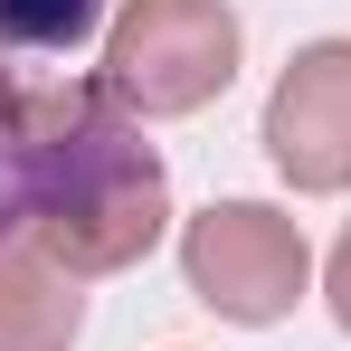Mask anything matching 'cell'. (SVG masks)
<instances>
[{"label": "cell", "mask_w": 351, "mask_h": 351, "mask_svg": "<svg viewBox=\"0 0 351 351\" xmlns=\"http://www.w3.org/2000/svg\"><path fill=\"white\" fill-rule=\"evenodd\" d=\"M10 219L38 237L66 276H123L171 228V180H162V152L133 133V114L105 105L76 133L19 152V209Z\"/></svg>", "instance_id": "cell-1"}, {"label": "cell", "mask_w": 351, "mask_h": 351, "mask_svg": "<svg viewBox=\"0 0 351 351\" xmlns=\"http://www.w3.org/2000/svg\"><path fill=\"white\" fill-rule=\"evenodd\" d=\"M237 58H247V29H237L228 0H123L114 29H105V95H114L133 123H171L199 114L237 86Z\"/></svg>", "instance_id": "cell-2"}, {"label": "cell", "mask_w": 351, "mask_h": 351, "mask_svg": "<svg viewBox=\"0 0 351 351\" xmlns=\"http://www.w3.org/2000/svg\"><path fill=\"white\" fill-rule=\"evenodd\" d=\"M180 276H190V294L219 323L266 332V323H285L294 304H304L313 247H304V228H294L276 199H209L180 228Z\"/></svg>", "instance_id": "cell-3"}, {"label": "cell", "mask_w": 351, "mask_h": 351, "mask_svg": "<svg viewBox=\"0 0 351 351\" xmlns=\"http://www.w3.org/2000/svg\"><path fill=\"white\" fill-rule=\"evenodd\" d=\"M256 143H266L276 180L304 190V199L351 190V38H313V48L285 58Z\"/></svg>", "instance_id": "cell-4"}, {"label": "cell", "mask_w": 351, "mask_h": 351, "mask_svg": "<svg viewBox=\"0 0 351 351\" xmlns=\"http://www.w3.org/2000/svg\"><path fill=\"white\" fill-rule=\"evenodd\" d=\"M76 332H86V276H66L19 219H0V351H76Z\"/></svg>", "instance_id": "cell-5"}, {"label": "cell", "mask_w": 351, "mask_h": 351, "mask_svg": "<svg viewBox=\"0 0 351 351\" xmlns=\"http://www.w3.org/2000/svg\"><path fill=\"white\" fill-rule=\"evenodd\" d=\"M105 29V0H0V58H76Z\"/></svg>", "instance_id": "cell-6"}, {"label": "cell", "mask_w": 351, "mask_h": 351, "mask_svg": "<svg viewBox=\"0 0 351 351\" xmlns=\"http://www.w3.org/2000/svg\"><path fill=\"white\" fill-rule=\"evenodd\" d=\"M323 304H332V323L351 332V228L332 237V266H323Z\"/></svg>", "instance_id": "cell-7"}]
</instances>
